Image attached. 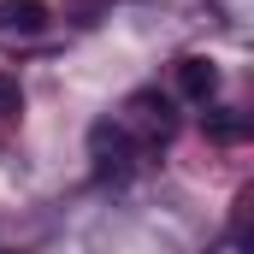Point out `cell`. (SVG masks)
Segmentation results:
<instances>
[{
    "instance_id": "1",
    "label": "cell",
    "mask_w": 254,
    "mask_h": 254,
    "mask_svg": "<svg viewBox=\"0 0 254 254\" xmlns=\"http://www.w3.org/2000/svg\"><path fill=\"white\" fill-rule=\"evenodd\" d=\"M89 160H95L101 184H130L136 166H142V142L130 136L125 119H95L89 125Z\"/></svg>"
},
{
    "instance_id": "2",
    "label": "cell",
    "mask_w": 254,
    "mask_h": 254,
    "mask_svg": "<svg viewBox=\"0 0 254 254\" xmlns=\"http://www.w3.org/2000/svg\"><path fill=\"white\" fill-rule=\"evenodd\" d=\"M125 125L130 136L142 142V154H154V148H166L172 136H178V113H172V101L160 95V89H136L125 107Z\"/></svg>"
},
{
    "instance_id": "3",
    "label": "cell",
    "mask_w": 254,
    "mask_h": 254,
    "mask_svg": "<svg viewBox=\"0 0 254 254\" xmlns=\"http://www.w3.org/2000/svg\"><path fill=\"white\" fill-rule=\"evenodd\" d=\"M219 83H225V77H219V65L207 60V54H184V60H178V95H184V101L207 107V101L219 95Z\"/></svg>"
},
{
    "instance_id": "4",
    "label": "cell",
    "mask_w": 254,
    "mask_h": 254,
    "mask_svg": "<svg viewBox=\"0 0 254 254\" xmlns=\"http://www.w3.org/2000/svg\"><path fill=\"white\" fill-rule=\"evenodd\" d=\"M48 18V0H0V36H42Z\"/></svg>"
},
{
    "instance_id": "5",
    "label": "cell",
    "mask_w": 254,
    "mask_h": 254,
    "mask_svg": "<svg viewBox=\"0 0 254 254\" xmlns=\"http://www.w3.org/2000/svg\"><path fill=\"white\" fill-rule=\"evenodd\" d=\"M201 130H207L213 142H225V148H231V142H243V136H249V119H243L237 107H213V101H207V119H201Z\"/></svg>"
},
{
    "instance_id": "6",
    "label": "cell",
    "mask_w": 254,
    "mask_h": 254,
    "mask_svg": "<svg viewBox=\"0 0 254 254\" xmlns=\"http://www.w3.org/2000/svg\"><path fill=\"white\" fill-rule=\"evenodd\" d=\"M18 113H24V89H18V77H6V71H0V130L12 125Z\"/></svg>"
}]
</instances>
